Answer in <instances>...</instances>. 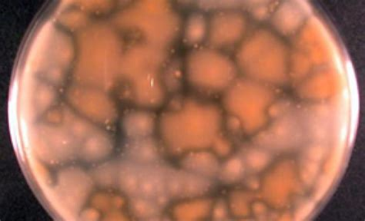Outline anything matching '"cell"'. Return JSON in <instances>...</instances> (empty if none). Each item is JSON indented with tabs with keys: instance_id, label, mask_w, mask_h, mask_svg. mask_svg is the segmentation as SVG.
Masks as SVG:
<instances>
[{
	"instance_id": "7a4b0ae2",
	"label": "cell",
	"mask_w": 365,
	"mask_h": 221,
	"mask_svg": "<svg viewBox=\"0 0 365 221\" xmlns=\"http://www.w3.org/2000/svg\"><path fill=\"white\" fill-rule=\"evenodd\" d=\"M312 17L309 6L299 2H283L274 6L269 18L272 30L279 36H294Z\"/></svg>"
},
{
	"instance_id": "3957f363",
	"label": "cell",
	"mask_w": 365,
	"mask_h": 221,
	"mask_svg": "<svg viewBox=\"0 0 365 221\" xmlns=\"http://www.w3.org/2000/svg\"><path fill=\"white\" fill-rule=\"evenodd\" d=\"M187 38L192 44H197L207 40L208 33V17L200 12L190 16L187 23Z\"/></svg>"
},
{
	"instance_id": "6da1fadb",
	"label": "cell",
	"mask_w": 365,
	"mask_h": 221,
	"mask_svg": "<svg viewBox=\"0 0 365 221\" xmlns=\"http://www.w3.org/2000/svg\"><path fill=\"white\" fill-rule=\"evenodd\" d=\"M248 21L243 12L233 7L218 9L208 18L207 40L212 45H233L244 41L247 35Z\"/></svg>"
}]
</instances>
